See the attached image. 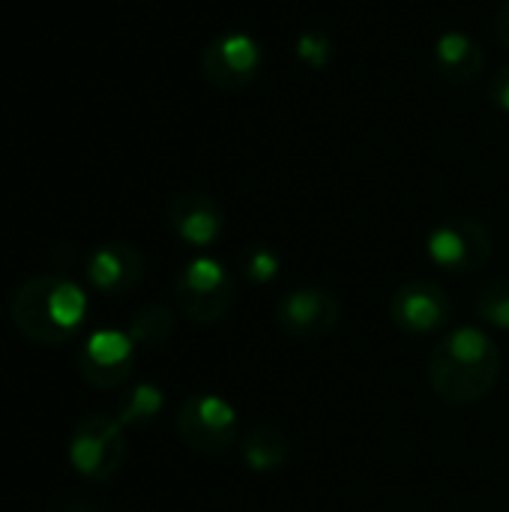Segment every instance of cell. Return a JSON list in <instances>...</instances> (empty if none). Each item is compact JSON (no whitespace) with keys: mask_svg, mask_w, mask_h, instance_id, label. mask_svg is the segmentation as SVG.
<instances>
[{"mask_svg":"<svg viewBox=\"0 0 509 512\" xmlns=\"http://www.w3.org/2000/svg\"><path fill=\"white\" fill-rule=\"evenodd\" d=\"M138 360V345L126 330L102 327L93 330L81 351H78V375L93 387V390H117L123 387Z\"/></svg>","mask_w":509,"mask_h":512,"instance_id":"ba28073f","label":"cell"},{"mask_svg":"<svg viewBox=\"0 0 509 512\" xmlns=\"http://www.w3.org/2000/svg\"><path fill=\"white\" fill-rule=\"evenodd\" d=\"M168 225L174 237L192 249H210L225 231V213L219 201L207 192L186 189L168 207Z\"/></svg>","mask_w":509,"mask_h":512,"instance_id":"7c38bea8","label":"cell"},{"mask_svg":"<svg viewBox=\"0 0 509 512\" xmlns=\"http://www.w3.org/2000/svg\"><path fill=\"white\" fill-rule=\"evenodd\" d=\"M165 411V393L162 387L150 384V381H141V384H132L120 399H117V423L123 429H141V426H150L159 420V414Z\"/></svg>","mask_w":509,"mask_h":512,"instance_id":"9a60e30c","label":"cell"},{"mask_svg":"<svg viewBox=\"0 0 509 512\" xmlns=\"http://www.w3.org/2000/svg\"><path fill=\"white\" fill-rule=\"evenodd\" d=\"M240 453L249 471L255 474H276L288 465L291 459V444L285 438V432H279L276 426H255L243 435L240 441Z\"/></svg>","mask_w":509,"mask_h":512,"instance_id":"5bb4252c","label":"cell"},{"mask_svg":"<svg viewBox=\"0 0 509 512\" xmlns=\"http://www.w3.org/2000/svg\"><path fill=\"white\" fill-rule=\"evenodd\" d=\"M342 321V303L333 291L327 288H294L288 291L279 306H276V324L282 327L285 336L309 342L333 333Z\"/></svg>","mask_w":509,"mask_h":512,"instance_id":"9c48e42d","label":"cell"},{"mask_svg":"<svg viewBox=\"0 0 509 512\" xmlns=\"http://www.w3.org/2000/svg\"><path fill=\"white\" fill-rule=\"evenodd\" d=\"M174 303L180 315L198 327L219 324L234 303V276L213 255L189 258L174 279Z\"/></svg>","mask_w":509,"mask_h":512,"instance_id":"3957f363","label":"cell"},{"mask_svg":"<svg viewBox=\"0 0 509 512\" xmlns=\"http://www.w3.org/2000/svg\"><path fill=\"white\" fill-rule=\"evenodd\" d=\"M144 267H147V261L138 246L114 240V243H102V246L90 249V255L84 261V276L93 291L120 297L141 285Z\"/></svg>","mask_w":509,"mask_h":512,"instance_id":"8fae6325","label":"cell"},{"mask_svg":"<svg viewBox=\"0 0 509 512\" xmlns=\"http://www.w3.org/2000/svg\"><path fill=\"white\" fill-rule=\"evenodd\" d=\"M66 459L78 477L90 483H105L126 462V429L117 423V417L87 414L78 420L66 444Z\"/></svg>","mask_w":509,"mask_h":512,"instance_id":"277c9868","label":"cell"},{"mask_svg":"<svg viewBox=\"0 0 509 512\" xmlns=\"http://www.w3.org/2000/svg\"><path fill=\"white\" fill-rule=\"evenodd\" d=\"M90 315L87 291L60 273L30 276L9 300V318L15 330L33 345L57 348L72 342Z\"/></svg>","mask_w":509,"mask_h":512,"instance_id":"7a4b0ae2","label":"cell"},{"mask_svg":"<svg viewBox=\"0 0 509 512\" xmlns=\"http://www.w3.org/2000/svg\"><path fill=\"white\" fill-rule=\"evenodd\" d=\"M240 270L252 285H270L282 273V258L270 246H249L240 258Z\"/></svg>","mask_w":509,"mask_h":512,"instance_id":"d6986e66","label":"cell"},{"mask_svg":"<svg viewBox=\"0 0 509 512\" xmlns=\"http://www.w3.org/2000/svg\"><path fill=\"white\" fill-rule=\"evenodd\" d=\"M66 512H96V510H93V507H87V504H72Z\"/></svg>","mask_w":509,"mask_h":512,"instance_id":"7402d4cb","label":"cell"},{"mask_svg":"<svg viewBox=\"0 0 509 512\" xmlns=\"http://www.w3.org/2000/svg\"><path fill=\"white\" fill-rule=\"evenodd\" d=\"M294 54H297V60L306 69L321 72V69H327L336 60V45H333V39L324 30H303L294 39Z\"/></svg>","mask_w":509,"mask_h":512,"instance_id":"ac0fdd59","label":"cell"},{"mask_svg":"<svg viewBox=\"0 0 509 512\" xmlns=\"http://www.w3.org/2000/svg\"><path fill=\"white\" fill-rule=\"evenodd\" d=\"M492 252H495L492 231L471 216H450L438 222L426 237L429 261L453 276L477 273L480 267L489 264Z\"/></svg>","mask_w":509,"mask_h":512,"instance_id":"8992f818","label":"cell"},{"mask_svg":"<svg viewBox=\"0 0 509 512\" xmlns=\"http://www.w3.org/2000/svg\"><path fill=\"white\" fill-rule=\"evenodd\" d=\"M132 342L138 348H162L174 336V312L165 303H144L132 312L129 330Z\"/></svg>","mask_w":509,"mask_h":512,"instance_id":"2e32d148","label":"cell"},{"mask_svg":"<svg viewBox=\"0 0 509 512\" xmlns=\"http://www.w3.org/2000/svg\"><path fill=\"white\" fill-rule=\"evenodd\" d=\"M390 318L408 336H432L450 324L453 303L447 291L432 279H411L393 294Z\"/></svg>","mask_w":509,"mask_h":512,"instance_id":"30bf717a","label":"cell"},{"mask_svg":"<svg viewBox=\"0 0 509 512\" xmlns=\"http://www.w3.org/2000/svg\"><path fill=\"white\" fill-rule=\"evenodd\" d=\"M486 96H489V102H492L501 114H509V66H501V69L489 78Z\"/></svg>","mask_w":509,"mask_h":512,"instance_id":"ffe728a7","label":"cell"},{"mask_svg":"<svg viewBox=\"0 0 509 512\" xmlns=\"http://www.w3.org/2000/svg\"><path fill=\"white\" fill-rule=\"evenodd\" d=\"M495 33H498V42L509 51V0L501 3L498 9V18H495Z\"/></svg>","mask_w":509,"mask_h":512,"instance_id":"44dd1931","label":"cell"},{"mask_svg":"<svg viewBox=\"0 0 509 512\" xmlns=\"http://www.w3.org/2000/svg\"><path fill=\"white\" fill-rule=\"evenodd\" d=\"M264 69V48L246 30H225L201 51V75L216 90H243Z\"/></svg>","mask_w":509,"mask_h":512,"instance_id":"52a82bcc","label":"cell"},{"mask_svg":"<svg viewBox=\"0 0 509 512\" xmlns=\"http://www.w3.org/2000/svg\"><path fill=\"white\" fill-rule=\"evenodd\" d=\"M177 435L204 456H222L240 441V414L219 393H192L177 411Z\"/></svg>","mask_w":509,"mask_h":512,"instance_id":"5b68a950","label":"cell"},{"mask_svg":"<svg viewBox=\"0 0 509 512\" xmlns=\"http://www.w3.org/2000/svg\"><path fill=\"white\" fill-rule=\"evenodd\" d=\"M432 60H435V72L453 84V87H468L474 84L483 69H486V51L483 45L465 33V30H447L435 39L432 48Z\"/></svg>","mask_w":509,"mask_h":512,"instance_id":"4fadbf2b","label":"cell"},{"mask_svg":"<svg viewBox=\"0 0 509 512\" xmlns=\"http://www.w3.org/2000/svg\"><path fill=\"white\" fill-rule=\"evenodd\" d=\"M504 354L477 324L450 330L429 357V387L447 405H477L501 381Z\"/></svg>","mask_w":509,"mask_h":512,"instance_id":"6da1fadb","label":"cell"},{"mask_svg":"<svg viewBox=\"0 0 509 512\" xmlns=\"http://www.w3.org/2000/svg\"><path fill=\"white\" fill-rule=\"evenodd\" d=\"M474 315L495 330L509 333V276H498L474 300Z\"/></svg>","mask_w":509,"mask_h":512,"instance_id":"e0dca14e","label":"cell"}]
</instances>
